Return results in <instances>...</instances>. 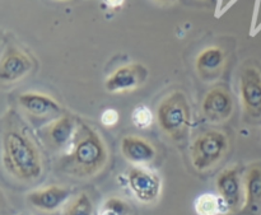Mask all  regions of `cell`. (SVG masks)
Instances as JSON below:
<instances>
[{
  "label": "cell",
  "mask_w": 261,
  "mask_h": 215,
  "mask_svg": "<svg viewBox=\"0 0 261 215\" xmlns=\"http://www.w3.org/2000/svg\"><path fill=\"white\" fill-rule=\"evenodd\" d=\"M105 3H106L110 8H112V9H116V8H120L124 5L125 0H105Z\"/></svg>",
  "instance_id": "cell-22"
},
{
  "label": "cell",
  "mask_w": 261,
  "mask_h": 215,
  "mask_svg": "<svg viewBox=\"0 0 261 215\" xmlns=\"http://www.w3.org/2000/svg\"><path fill=\"white\" fill-rule=\"evenodd\" d=\"M120 114L115 109H106L101 115V122L106 127H112L119 122Z\"/></svg>",
  "instance_id": "cell-21"
},
{
  "label": "cell",
  "mask_w": 261,
  "mask_h": 215,
  "mask_svg": "<svg viewBox=\"0 0 261 215\" xmlns=\"http://www.w3.org/2000/svg\"><path fill=\"white\" fill-rule=\"evenodd\" d=\"M3 165L10 176L22 182H33L42 175V155L35 140L24 127L15 122L4 124Z\"/></svg>",
  "instance_id": "cell-1"
},
{
  "label": "cell",
  "mask_w": 261,
  "mask_h": 215,
  "mask_svg": "<svg viewBox=\"0 0 261 215\" xmlns=\"http://www.w3.org/2000/svg\"><path fill=\"white\" fill-rule=\"evenodd\" d=\"M245 206L244 210L251 215L261 214V165H251L244 176Z\"/></svg>",
  "instance_id": "cell-16"
},
{
  "label": "cell",
  "mask_w": 261,
  "mask_h": 215,
  "mask_svg": "<svg viewBox=\"0 0 261 215\" xmlns=\"http://www.w3.org/2000/svg\"><path fill=\"white\" fill-rule=\"evenodd\" d=\"M18 103L20 109L27 112L30 116L45 119V117L61 116L63 107L54 97L41 92H25L18 97Z\"/></svg>",
  "instance_id": "cell-12"
},
{
  "label": "cell",
  "mask_w": 261,
  "mask_h": 215,
  "mask_svg": "<svg viewBox=\"0 0 261 215\" xmlns=\"http://www.w3.org/2000/svg\"><path fill=\"white\" fill-rule=\"evenodd\" d=\"M60 2H68V0H60Z\"/></svg>",
  "instance_id": "cell-25"
},
{
  "label": "cell",
  "mask_w": 261,
  "mask_h": 215,
  "mask_svg": "<svg viewBox=\"0 0 261 215\" xmlns=\"http://www.w3.org/2000/svg\"><path fill=\"white\" fill-rule=\"evenodd\" d=\"M63 215H93V203L88 194L81 193L68 201Z\"/></svg>",
  "instance_id": "cell-18"
},
{
  "label": "cell",
  "mask_w": 261,
  "mask_h": 215,
  "mask_svg": "<svg viewBox=\"0 0 261 215\" xmlns=\"http://www.w3.org/2000/svg\"><path fill=\"white\" fill-rule=\"evenodd\" d=\"M102 206L111 209V210H114L115 213H117L119 215H130L132 214V208H130L129 204H127L125 200H122V199L116 198V196L107 199Z\"/></svg>",
  "instance_id": "cell-20"
},
{
  "label": "cell",
  "mask_w": 261,
  "mask_h": 215,
  "mask_svg": "<svg viewBox=\"0 0 261 215\" xmlns=\"http://www.w3.org/2000/svg\"><path fill=\"white\" fill-rule=\"evenodd\" d=\"M79 122L70 115H61L45 127V140L56 149L66 150L73 142Z\"/></svg>",
  "instance_id": "cell-13"
},
{
  "label": "cell",
  "mask_w": 261,
  "mask_h": 215,
  "mask_svg": "<svg viewBox=\"0 0 261 215\" xmlns=\"http://www.w3.org/2000/svg\"><path fill=\"white\" fill-rule=\"evenodd\" d=\"M109 160V150L103 138L96 129L79 122L73 142L64 152L61 165L65 172L76 177H93Z\"/></svg>",
  "instance_id": "cell-2"
},
{
  "label": "cell",
  "mask_w": 261,
  "mask_h": 215,
  "mask_svg": "<svg viewBox=\"0 0 261 215\" xmlns=\"http://www.w3.org/2000/svg\"><path fill=\"white\" fill-rule=\"evenodd\" d=\"M226 64V53L218 46L206 47L196 56L195 69L203 80H214L221 75Z\"/></svg>",
  "instance_id": "cell-15"
},
{
  "label": "cell",
  "mask_w": 261,
  "mask_h": 215,
  "mask_svg": "<svg viewBox=\"0 0 261 215\" xmlns=\"http://www.w3.org/2000/svg\"><path fill=\"white\" fill-rule=\"evenodd\" d=\"M98 215H119L117 213H115L114 210L109 208H105V206H101V210H99Z\"/></svg>",
  "instance_id": "cell-23"
},
{
  "label": "cell",
  "mask_w": 261,
  "mask_h": 215,
  "mask_svg": "<svg viewBox=\"0 0 261 215\" xmlns=\"http://www.w3.org/2000/svg\"><path fill=\"white\" fill-rule=\"evenodd\" d=\"M228 137L219 130H206L191 145V162L199 172L216 167L228 152Z\"/></svg>",
  "instance_id": "cell-4"
},
{
  "label": "cell",
  "mask_w": 261,
  "mask_h": 215,
  "mask_svg": "<svg viewBox=\"0 0 261 215\" xmlns=\"http://www.w3.org/2000/svg\"><path fill=\"white\" fill-rule=\"evenodd\" d=\"M148 69L139 63L120 66L105 82V88L109 93H127L137 91L145 83Z\"/></svg>",
  "instance_id": "cell-8"
},
{
  "label": "cell",
  "mask_w": 261,
  "mask_h": 215,
  "mask_svg": "<svg viewBox=\"0 0 261 215\" xmlns=\"http://www.w3.org/2000/svg\"><path fill=\"white\" fill-rule=\"evenodd\" d=\"M153 120H154V115L150 111L149 107L144 106V104H139V106L133 110L132 121L138 129H148V127L152 126Z\"/></svg>",
  "instance_id": "cell-19"
},
{
  "label": "cell",
  "mask_w": 261,
  "mask_h": 215,
  "mask_svg": "<svg viewBox=\"0 0 261 215\" xmlns=\"http://www.w3.org/2000/svg\"><path fill=\"white\" fill-rule=\"evenodd\" d=\"M127 185L139 203L153 204L160 199L162 193L161 177L147 167L134 166L127 172Z\"/></svg>",
  "instance_id": "cell-5"
},
{
  "label": "cell",
  "mask_w": 261,
  "mask_h": 215,
  "mask_svg": "<svg viewBox=\"0 0 261 215\" xmlns=\"http://www.w3.org/2000/svg\"><path fill=\"white\" fill-rule=\"evenodd\" d=\"M217 194L228 205L231 213H239L245 206V183L239 167L222 171L216 180Z\"/></svg>",
  "instance_id": "cell-6"
},
{
  "label": "cell",
  "mask_w": 261,
  "mask_h": 215,
  "mask_svg": "<svg viewBox=\"0 0 261 215\" xmlns=\"http://www.w3.org/2000/svg\"><path fill=\"white\" fill-rule=\"evenodd\" d=\"M155 120L161 130L175 142H182L188 138L191 120V107L184 92H171L163 97L155 112Z\"/></svg>",
  "instance_id": "cell-3"
},
{
  "label": "cell",
  "mask_w": 261,
  "mask_h": 215,
  "mask_svg": "<svg viewBox=\"0 0 261 215\" xmlns=\"http://www.w3.org/2000/svg\"><path fill=\"white\" fill-rule=\"evenodd\" d=\"M157 2H161V3H166V2H170V0H157Z\"/></svg>",
  "instance_id": "cell-24"
},
{
  "label": "cell",
  "mask_w": 261,
  "mask_h": 215,
  "mask_svg": "<svg viewBox=\"0 0 261 215\" xmlns=\"http://www.w3.org/2000/svg\"><path fill=\"white\" fill-rule=\"evenodd\" d=\"M240 97L244 111L251 119H261V71L246 66L240 75Z\"/></svg>",
  "instance_id": "cell-7"
},
{
  "label": "cell",
  "mask_w": 261,
  "mask_h": 215,
  "mask_svg": "<svg viewBox=\"0 0 261 215\" xmlns=\"http://www.w3.org/2000/svg\"><path fill=\"white\" fill-rule=\"evenodd\" d=\"M121 154L132 165L145 167L155 159L157 150L149 140L137 135H127L121 140Z\"/></svg>",
  "instance_id": "cell-14"
},
{
  "label": "cell",
  "mask_w": 261,
  "mask_h": 215,
  "mask_svg": "<svg viewBox=\"0 0 261 215\" xmlns=\"http://www.w3.org/2000/svg\"><path fill=\"white\" fill-rule=\"evenodd\" d=\"M198 215H226L231 213L226 201L218 194L206 193L198 196L194 203Z\"/></svg>",
  "instance_id": "cell-17"
},
{
  "label": "cell",
  "mask_w": 261,
  "mask_h": 215,
  "mask_svg": "<svg viewBox=\"0 0 261 215\" xmlns=\"http://www.w3.org/2000/svg\"><path fill=\"white\" fill-rule=\"evenodd\" d=\"M71 198V190L65 186L51 185L37 189L27 194L28 204L35 209L45 213H54L64 208Z\"/></svg>",
  "instance_id": "cell-10"
},
{
  "label": "cell",
  "mask_w": 261,
  "mask_h": 215,
  "mask_svg": "<svg viewBox=\"0 0 261 215\" xmlns=\"http://www.w3.org/2000/svg\"><path fill=\"white\" fill-rule=\"evenodd\" d=\"M33 61L28 53L12 47L4 52L0 61V80L3 83H15L31 73Z\"/></svg>",
  "instance_id": "cell-11"
},
{
  "label": "cell",
  "mask_w": 261,
  "mask_h": 215,
  "mask_svg": "<svg viewBox=\"0 0 261 215\" xmlns=\"http://www.w3.org/2000/svg\"><path fill=\"white\" fill-rule=\"evenodd\" d=\"M204 117L213 124L228 121L233 114V98L224 87H214L204 96L201 103Z\"/></svg>",
  "instance_id": "cell-9"
}]
</instances>
